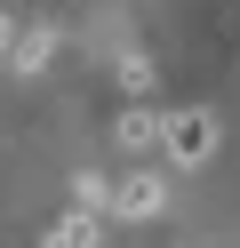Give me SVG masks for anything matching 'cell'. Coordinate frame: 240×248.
Here are the masks:
<instances>
[{"label":"cell","instance_id":"cell-1","mask_svg":"<svg viewBox=\"0 0 240 248\" xmlns=\"http://www.w3.org/2000/svg\"><path fill=\"white\" fill-rule=\"evenodd\" d=\"M216 112H200V104H184V112H168V120H160V152H168V160L176 168H208V160H216Z\"/></svg>","mask_w":240,"mask_h":248},{"label":"cell","instance_id":"cell-2","mask_svg":"<svg viewBox=\"0 0 240 248\" xmlns=\"http://www.w3.org/2000/svg\"><path fill=\"white\" fill-rule=\"evenodd\" d=\"M104 208L128 216V224H144V216L168 208V176H160V168H128L120 184H104Z\"/></svg>","mask_w":240,"mask_h":248},{"label":"cell","instance_id":"cell-3","mask_svg":"<svg viewBox=\"0 0 240 248\" xmlns=\"http://www.w3.org/2000/svg\"><path fill=\"white\" fill-rule=\"evenodd\" d=\"M40 248H104V216H96V208H72Z\"/></svg>","mask_w":240,"mask_h":248},{"label":"cell","instance_id":"cell-4","mask_svg":"<svg viewBox=\"0 0 240 248\" xmlns=\"http://www.w3.org/2000/svg\"><path fill=\"white\" fill-rule=\"evenodd\" d=\"M160 120H168V112H152V104H128V112H120V128H112V136H120L128 152H160Z\"/></svg>","mask_w":240,"mask_h":248},{"label":"cell","instance_id":"cell-5","mask_svg":"<svg viewBox=\"0 0 240 248\" xmlns=\"http://www.w3.org/2000/svg\"><path fill=\"white\" fill-rule=\"evenodd\" d=\"M48 56H56V32H16V48H8V64H16V72H40Z\"/></svg>","mask_w":240,"mask_h":248},{"label":"cell","instance_id":"cell-6","mask_svg":"<svg viewBox=\"0 0 240 248\" xmlns=\"http://www.w3.org/2000/svg\"><path fill=\"white\" fill-rule=\"evenodd\" d=\"M8 48H16V24H8V16H0V56H8Z\"/></svg>","mask_w":240,"mask_h":248}]
</instances>
